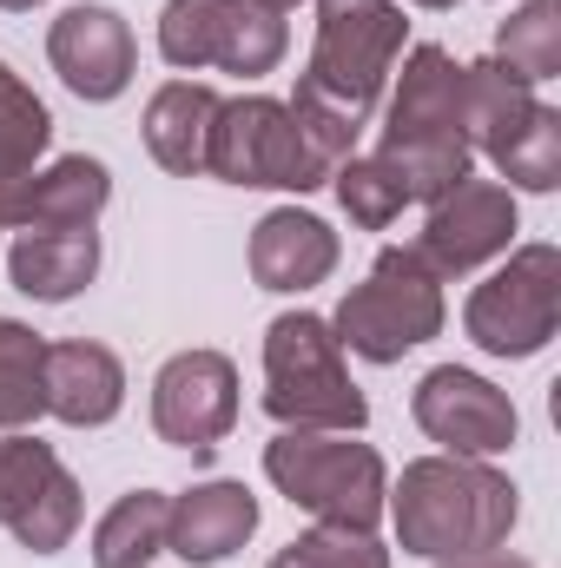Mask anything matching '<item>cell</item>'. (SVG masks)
I'll return each mask as SVG.
<instances>
[{"instance_id": "cell-1", "label": "cell", "mask_w": 561, "mask_h": 568, "mask_svg": "<svg viewBox=\"0 0 561 568\" xmlns=\"http://www.w3.org/2000/svg\"><path fill=\"white\" fill-rule=\"evenodd\" d=\"M404 556L422 562H449V556H476V549H502L516 516H522V489L489 463V456H417L404 463L397 489L384 496Z\"/></svg>"}, {"instance_id": "cell-2", "label": "cell", "mask_w": 561, "mask_h": 568, "mask_svg": "<svg viewBox=\"0 0 561 568\" xmlns=\"http://www.w3.org/2000/svg\"><path fill=\"white\" fill-rule=\"evenodd\" d=\"M377 159L404 179L410 205H436L462 179H476V152L462 133V60L449 47H410L397 93L384 106Z\"/></svg>"}, {"instance_id": "cell-3", "label": "cell", "mask_w": 561, "mask_h": 568, "mask_svg": "<svg viewBox=\"0 0 561 568\" xmlns=\"http://www.w3.org/2000/svg\"><path fill=\"white\" fill-rule=\"evenodd\" d=\"M265 476L290 509H304L310 523H337V529H377L384 496H390L384 456L357 443L350 429H278L265 443Z\"/></svg>"}, {"instance_id": "cell-4", "label": "cell", "mask_w": 561, "mask_h": 568, "mask_svg": "<svg viewBox=\"0 0 561 568\" xmlns=\"http://www.w3.org/2000/svg\"><path fill=\"white\" fill-rule=\"evenodd\" d=\"M265 417L278 429H357L370 424L364 390L344 371V344L330 317L284 311L265 331Z\"/></svg>"}, {"instance_id": "cell-5", "label": "cell", "mask_w": 561, "mask_h": 568, "mask_svg": "<svg viewBox=\"0 0 561 568\" xmlns=\"http://www.w3.org/2000/svg\"><path fill=\"white\" fill-rule=\"evenodd\" d=\"M404 40H410V20L397 0H317V40H310V67L297 87H310L317 100L370 126L404 60Z\"/></svg>"}, {"instance_id": "cell-6", "label": "cell", "mask_w": 561, "mask_h": 568, "mask_svg": "<svg viewBox=\"0 0 561 568\" xmlns=\"http://www.w3.org/2000/svg\"><path fill=\"white\" fill-rule=\"evenodd\" d=\"M337 344L364 364H397L417 344H429L442 331V284L422 272V258L410 245H384L370 278L350 284L337 317H330Z\"/></svg>"}, {"instance_id": "cell-7", "label": "cell", "mask_w": 561, "mask_h": 568, "mask_svg": "<svg viewBox=\"0 0 561 568\" xmlns=\"http://www.w3.org/2000/svg\"><path fill=\"white\" fill-rule=\"evenodd\" d=\"M462 331L482 357H536L561 331V252L555 245H516L509 265L469 291Z\"/></svg>"}, {"instance_id": "cell-8", "label": "cell", "mask_w": 561, "mask_h": 568, "mask_svg": "<svg viewBox=\"0 0 561 568\" xmlns=\"http://www.w3.org/2000/svg\"><path fill=\"white\" fill-rule=\"evenodd\" d=\"M205 172L225 179V185H272V192H317V185H330V172L317 165V152L297 133L290 106L272 100V93H238V100L218 106Z\"/></svg>"}, {"instance_id": "cell-9", "label": "cell", "mask_w": 561, "mask_h": 568, "mask_svg": "<svg viewBox=\"0 0 561 568\" xmlns=\"http://www.w3.org/2000/svg\"><path fill=\"white\" fill-rule=\"evenodd\" d=\"M80 516H86L80 483L53 456V443L7 429L0 436V529L33 556H60L80 536Z\"/></svg>"}, {"instance_id": "cell-10", "label": "cell", "mask_w": 561, "mask_h": 568, "mask_svg": "<svg viewBox=\"0 0 561 568\" xmlns=\"http://www.w3.org/2000/svg\"><path fill=\"white\" fill-rule=\"evenodd\" d=\"M516 232H522V212H516V192L496 185V179H462L456 192H442L422 219V232L410 239V252L422 258V272L436 284L469 278L482 272L489 258H509L516 252Z\"/></svg>"}, {"instance_id": "cell-11", "label": "cell", "mask_w": 561, "mask_h": 568, "mask_svg": "<svg viewBox=\"0 0 561 568\" xmlns=\"http://www.w3.org/2000/svg\"><path fill=\"white\" fill-rule=\"evenodd\" d=\"M238 424V364L225 351H178L152 377V429L172 449L212 456Z\"/></svg>"}, {"instance_id": "cell-12", "label": "cell", "mask_w": 561, "mask_h": 568, "mask_svg": "<svg viewBox=\"0 0 561 568\" xmlns=\"http://www.w3.org/2000/svg\"><path fill=\"white\" fill-rule=\"evenodd\" d=\"M410 417L449 456H502L522 436V417H516L509 390H496L489 377H476L462 364H436L422 377L417 397H410Z\"/></svg>"}, {"instance_id": "cell-13", "label": "cell", "mask_w": 561, "mask_h": 568, "mask_svg": "<svg viewBox=\"0 0 561 568\" xmlns=\"http://www.w3.org/2000/svg\"><path fill=\"white\" fill-rule=\"evenodd\" d=\"M47 60L60 73V87L86 106H106L133 87L140 73V40L126 27L120 7H100V0H80L67 7L53 27H47Z\"/></svg>"}, {"instance_id": "cell-14", "label": "cell", "mask_w": 561, "mask_h": 568, "mask_svg": "<svg viewBox=\"0 0 561 568\" xmlns=\"http://www.w3.org/2000/svg\"><path fill=\"white\" fill-rule=\"evenodd\" d=\"M258 536V496L232 476H212V483H192L185 496H172V516H165V549L192 568H212L225 556H238L245 542Z\"/></svg>"}, {"instance_id": "cell-15", "label": "cell", "mask_w": 561, "mask_h": 568, "mask_svg": "<svg viewBox=\"0 0 561 568\" xmlns=\"http://www.w3.org/2000/svg\"><path fill=\"white\" fill-rule=\"evenodd\" d=\"M126 410V364L93 344V337H67L47 344V417L67 429H106Z\"/></svg>"}, {"instance_id": "cell-16", "label": "cell", "mask_w": 561, "mask_h": 568, "mask_svg": "<svg viewBox=\"0 0 561 568\" xmlns=\"http://www.w3.org/2000/svg\"><path fill=\"white\" fill-rule=\"evenodd\" d=\"M7 278L40 304H67L100 278V232L93 225H20L7 245Z\"/></svg>"}, {"instance_id": "cell-17", "label": "cell", "mask_w": 561, "mask_h": 568, "mask_svg": "<svg viewBox=\"0 0 561 568\" xmlns=\"http://www.w3.org/2000/svg\"><path fill=\"white\" fill-rule=\"evenodd\" d=\"M252 278L258 291H310L337 272V232L317 219V212H297L278 205L252 225Z\"/></svg>"}, {"instance_id": "cell-18", "label": "cell", "mask_w": 561, "mask_h": 568, "mask_svg": "<svg viewBox=\"0 0 561 568\" xmlns=\"http://www.w3.org/2000/svg\"><path fill=\"white\" fill-rule=\"evenodd\" d=\"M218 93L205 80H165L145 100V152L172 172V179H198L212 159V126H218Z\"/></svg>"}, {"instance_id": "cell-19", "label": "cell", "mask_w": 561, "mask_h": 568, "mask_svg": "<svg viewBox=\"0 0 561 568\" xmlns=\"http://www.w3.org/2000/svg\"><path fill=\"white\" fill-rule=\"evenodd\" d=\"M536 106H542L536 87H529L522 73H509L496 53L462 67V133H469V152L496 159L502 145L536 120Z\"/></svg>"}, {"instance_id": "cell-20", "label": "cell", "mask_w": 561, "mask_h": 568, "mask_svg": "<svg viewBox=\"0 0 561 568\" xmlns=\"http://www.w3.org/2000/svg\"><path fill=\"white\" fill-rule=\"evenodd\" d=\"M284 47H290V27H284L278 7H265V0H212V67L218 73L258 80L284 60Z\"/></svg>"}, {"instance_id": "cell-21", "label": "cell", "mask_w": 561, "mask_h": 568, "mask_svg": "<svg viewBox=\"0 0 561 568\" xmlns=\"http://www.w3.org/2000/svg\"><path fill=\"white\" fill-rule=\"evenodd\" d=\"M106 199H113V172L100 159H86V152H67V159L33 172L20 225H100Z\"/></svg>"}, {"instance_id": "cell-22", "label": "cell", "mask_w": 561, "mask_h": 568, "mask_svg": "<svg viewBox=\"0 0 561 568\" xmlns=\"http://www.w3.org/2000/svg\"><path fill=\"white\" fill-rule=\"evenodd\" d=\"M47 417V337L20 317H0V436Z\"/></svg>"}, {"instance_id": "cell-23", "label": "cell", "mask_w": 561, "mask_h": 568, "mask_svg": "<svg viewBox=\"0 0 561 568\" xmlns=\"http://www.w3.org/2000/svg\"><path fill=\"white\" fill-rule=\"evenodd\" d=\"M165 516H172V496H159V489L120 496L93 523V562L100 568H152V556L165 549Z\"/></svg>"}, {"instance_id": "cell-24", "label": "cell", "mask_w": 561, "mask_h": 568, "mask_svg": "<svg viewBox=\"0 0 561 568\" xmlns=\"http://www.w3.org/2000/svg\"><path fill=\"white\" fill-rule=\"evenodd\" d=\"M496 60L509 73H522L529 87L561 73V0H529L496 27Z\"/></svg>"}, {"instance_id": "cell-25", "label": "cell", "mask_w": 561, "mask_h": 568, "mask_svg": "<svg viewBox=\"0 0 561 568\" xmlns=\"http://www.w3.org/2000/svg\"><path fill=\"white\" fill-rule=\"evenodd\" d=\"M330 192H337V205L350 212V225H364V232H390V225L404 219V205H410L404 179H397L377 152L344 159V165L330 172Z\"/></svg>"}, {"instance_id": "cell-26", "label": "cell", "mask_w": 561, "mask_h": 568, "mask_svg": "<svg viewBox=\"0 0 561 568\" xmlns=\"http://www.w3.org/2000/svg\"><path fill=\"white\" fill-rule=\"evenodd\" d=\"M53 145V113L40 106V93L0 60V165L7 172H33Z\"/></svg>"}, {"instance_id": "cell-27", "label": "cell", "mask_w": 561, "mask_h": 568, "mask_svg": "<svg viewBox=\"0 0 561 568\" xmlns=\"http://www.w3.org/2000/svg\"><path fill=\"white\" fill-rule=\"evenodd\" d=\"M489 165L509 179V192H555L561 185V113L555 106H536V120L502 145Z\"/></svg>"}, {"instance_id": "cell-28", "label": "cell", "mask_w": 561, "mask_h": 568, "mask_svg": "<svg viewBox=\"0 0 561 568\" xmlns=\"http://www.w3.org/2000/svg\"><path fill=\"white\" fill-rule=\"evenodd\" d=\"M272 568H390V549L377 542V529L317 523V529H304L290 549H278Z\"/></svg>"}, {"instance_id": "cell-29", "label": "cell", "mask_w": 561, "mask_h": 568, "mask_svg": "<svg viewBox=\"0 0 561 568\" xmlns=\"http://www.w3.org/2000/svg\"><path fill=\"white\" fill-rule=\"evenodd\" d=\"M159 53L178 73L212 67V0H165L159 7Z\"/></svg>"}, {"instance_id": "cell-30", "label": "cell", "mask_w": 561, "mask_h": 568, "mask_svg": "<svg viewBox=\"0 0 561 568\" xmlns=\"http://www.w3.org/2000/svg\"><path fill=\"white\" fill-rule=\"evenodd\" d=\"M40 172V165H33ZM33 172H7L0 165V232H20L27 219V192H33Z\"/></svg>"}, {"instance_id": "cell-31", "label": "cell", "mask_w": 561, "mask_h": 568, "mask_svg": "<svg viewBox=\"0 0 561 568\" xmlns=\"http://www.w3.org/2000/svg\"><path fill=\"white\" fill-rule=\"evenodd\" d=\"M436 568H536L529 556H509V549H476V556H449Z\"/></svg>"}, {"instance_id": "cell-32", "label": "cell", "mask_w": 561, "mask_h": 568, "mask_svg": "<svg viewBox=\"0 0 561 568\" xmlns=\"http://www.w3.org/2000/svg\"><path fill=\"white\" fill-rule=\"evenodd\" d=\"M27 7H40V0H0V13H27Z\"/></svg>"}, {"instance_id": "cell-33", "label": "cell", "mask_w": 561, "mask_h": 568, "mask_svg": "<svg viewBox=\"0 0 561 568\" xmlns=\"http://www.w3.org/2000/svg\"><path fill=\"white\" fill-rule=\"evenodd\" d=\"M410 7H429V13H449L456 0H410Z\"/></svg>"}, {"instance_id": "cell-34", "label": "cell", "mask_w": 561, "mask_h": 568, "mask_svg": "<svg viewBox=\"0 0 561 568\" xmlns=\"http://www.w3.org/2000/svg\"><path fill=\"white\" fill-rule=\"evenodd\" d=\"M265 7H278V13H284V7H297V0H265Z\"/></svg>"}]
</instances>
